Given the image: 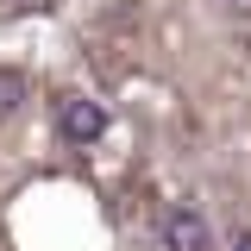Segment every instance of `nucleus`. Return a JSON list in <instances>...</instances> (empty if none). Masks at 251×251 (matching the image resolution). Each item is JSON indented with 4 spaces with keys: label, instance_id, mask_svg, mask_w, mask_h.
<instances>
[{
    "label": "nucleus",
    "instance_id": "obj_2",
    "mask_svg": "<svg viewBox=\"0 0 251 251\" xmlns=\"http://www.w3.org/2000/svg\"><path fill=\"white\" fill-rule=\"evenodd\" d=\"M157 239H163V251H214V232L195 207H170L157 220Z\"/></svg>",
    "mask_w": 251,
    "mask_h": 251
},
{
    "label": "nucleus",
    "instance_id": "obj_3",
    "mask_svg": "<svg viewBox=\"0 0 251 251\" xmlns=\"http://www.w3.org/2000/svg\"><path fill=\"white\" fill-rule=\"evenodd\" d=\"M19 100H25V75L19 69H0V113H13Z\"/></svg>",
    "mask_w": 251,
    "mask_h": 251
},
{
    "label": "nucleus",
    "instance_id": "obj_5",
    "mask_svg": "<svg viewBox=\"0 0 251 251\" xmlns=\"http://www.w3.org/2000/svg\"><path fill=\"white\" fill-rule=\"evenodd\" d=\"M232 6H251V0H232Z\"/></svg>",
    "mask_w": 251,
    "mask_h": 251
},
{
    "label": "nucleus",
    "instance_id": "obj_4",
    "mask_svg": "<svg viewBox=\"0 0 251 251\" xmlns=\"http://www.w3.org/2000/svg\"><path fill=\"white\" fill-rule=\"evenodd\" d=\"M232 251H251V232H239V245H232Z\"/></svg>",
    "mask_w": 251,
    "mask_h": 251
},
{
    "label": "nucleus",
    "instance_id": "obj_1",
    "mask_svg": "<svg viewBox=\"0 0 251 251\" xmlns=\"http://www.w3.org/2000/svg\"><path fill=\"white\" fill-rule=\"evenodd\" d=\"M57 132L75 138V145H94V138L107 132V107L88 100V94H63V100H57Z\"/></svg>",
    "mask_w": 251,
    "mask_h": 251
}]
</instances>
